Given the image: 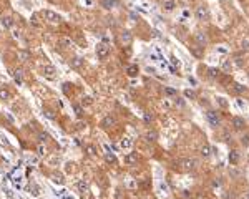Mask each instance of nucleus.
Listing matches in <instances>:
<instances>
[{"label": "nucleus", "instance_id": "26", "mask_svg": "<svg viewBox=\"0 0 249 199\" xmlns=\"http://www.w3.org/2000/svg\"><path fill=\"white\" fill-rule=\"evenodd\" d=\"M153 120H154V116L151 113H144V121H146V123H151Z\"/></svg>", "mask_w": 249, "mask_h": 199}, {"label": "nucleus", "instance_id": "7", "mask_svg": "<svg viewBox=\"0 0 249 199\" xmlns=\"http://www.w3.org/2000/svg\"><path fill=\"white\" fill-rule=\"evenodd\" d=\"M138 159H140L138 153H128V154L125 156V163H126V164H136Z\"/></svg>", "mask_w": 249, "mask_h": 199}, {"label": "nucleus", "instance_id": "9", "mask_svg": "<svg viewBox=\"0 0 249 199\" xmlns=\"http://www.w3.org/2000/svg\"><path fill=\"white\" fill-rule=\"evenodd\" d=\"M70 66H72V68H75V70L81 68V66H83V58H80V57L72 58V61H70Z\"/></svg>", "mask_w": 249, "mask_h": 199}, {"label": "nucleus", "instance_id": "27", "mask_svg": "<svg viewBox=\"0 0 249 199\" xmlns=\"http://www.w3.org/2000/svg\"><path fill=\"white\" fill-rule=\"evenodd\" d=\"M218 103H219V106H223V108H226V106H228V103H226V100H224L223 96H219V98H218Z\"/></svg>", "mask_w": 249, "mask_h": 199}, {"label": "nucleus", "instance_id": "40", "mask_svg": "<svg viewBox=\"0 0 249 199\" xmlns=\"http://www.w3.org/2000/svg\"><path fill=\"white\" fill-rule=\"evenodd\" d=\"M242 47H244V48H249V42H248V40H246V42H242Z\"/></svg>", "mask_w": 249, "mask_h": 199}, {"label": "nucleus", "instance_id": "23", "mask_svg": "<svg viewBox=\"0 0 249 199\" xmlns=\"http://www.w3.org/2000/svg\"><path fill=\"white\" fill-rule=\"evenodd\" d=\"M184 96L189 98V100H194V98H196V93H194L193 90H186V91H184Z\"/></svg>", "mask_w": 249, "mask_h": 199}, {"label": "nucleus", "instance_id": "28", "mask_svg": "<svg viewBox=\"0 0 249 199\" xmlns=\"http://www.w3.org/2000/svg\"><path fill=\"white\" fill-rule=\"evenodd\" d=\"M53 181L55 182H63V176L62 174H53Z\"/></svg>", "mask_w": 249, "mask_h": 199}, {"label": "nucleus", "instance_id": "33", "mask_svg": "<svg viewBox=\"0 0 249 199\" xmlns=\"http://www.w3.org/2000/svg\"><path fill=\"white\" fill-rule=\"evenodd\" d=\"M236 65L242 66V57H241V55H238V57H236Z\"/></svg>", "mask_w": 249, "mask_h": 199}, {"label": "nucleus", "instance_id": "38", "mask_svg": "<svg viewBox=\"0 0 249 199\" xmlns=\"http://www.w3.org/2000/svg\"><path fill=\"white\" fill-rule=\"evenodd\" d=\"M176 104H178V106H184V103H183L181 98H176Z\"/></svg>", "mask_w": 249, "mask_h": 199}, {"label": "nucleus", "instance_id": "19", "mask_svg": "<svg viewBox=\"0 0 249 199\" xmlns=\"http://www.w3.org/2000/svg\"><path fill=\"white\" fill-rule=\"evenodd\" d=\"M146 139H148V141H156V139H158V133L156 131H148L146 133Z\"/></svg>", "mask_w": 249, "mask_h": 199}, {"label": "nucleus", "instance_id": "6", "mask_svg": "<svg viewBox=\"0 0 249 199\" xmlns=\"http://www.w3.org/2000/svg\"><path fill=\"white\" fill-rule=\"evenodd\" d=\"M43 15H45V19H47L48 22H52V23H60V20H62V17H60L58 13H55V12H52V10H45Z\"/></svg>", "mask_w": 249, "mask_h": 199}, {"label": "nucleus", "instance_id": "13", "mask_svg": "<svg viewBox=\"0 0 249 199\" xmlns=\"http://www.w3.org/2000/svg\"><path fill=\"white\" fill-rule=\"evenodd\" d=\"M2 25L5 28H12L13 27V20L10 19V17H2Z\"/></svg>", "mask_w": 249, "mask_h": 199}, {"label": "nucleus", "instance_id": "8", "mask_svg": "<svg viewBox=\"0 0 249 199\" xmlns=\"http://www.w3.org/2000/svg\"><path fill=\"white\" fill-rule=\"evenodd\" d=\"M115 124H116V120L113 118V116H105L103 121H101V126L106 128V130H108V128H113Z\"/></svg>", "mask_w": 249, "mask_h": 199}, {"label": "nucleus", "instance_id": "15", "mask_svg": "<svg viewBox=\"0 0 249 199\" xmlns=\"http://www.w3.org/2000/svg\"><path fill=\"white\" fill-rule=\"evenodd\" d=\"M0 100H10V91L3 86H0Z\"/></svg>", "mask_w": 249, "mask_h": 199}, {"label": "nucleus", "instance_id": "16", "mask_svg": "<svg viewBox=\"0 0 249 199\" xmlns=\"http://www.w3.org/2000/svg\"><path fill=\"white\" fill-rule=\"evenodd\" d=\"M208 76L213 78V80L219 78V70H216V68H208Z\"/></svg>", "mask_w": 249, "mask_h": 199}, {"label": "nucleus", "instance_id": "14", "mask_svg": "<svg viewBox=\"0 0 249 199\" xmlns=\"http://www.w3.org/2000/svg\"><path fill=\"white\" fill-rule=\"evenodd\" d=\"M174 0H164V3H163V9L166 10V12H171L173 9H174Z\"/></svg>", "mask_w": 249, "mask_h": 199}, {"label": "nucleus", "instance_id": "3", "mask_svg": "<svg viewBox=\"0 0 249 199\" xmlns=\"http://www.w3.org/2000/svg\"><path fill=\"white\" fill-rule=\"evenodd\" d=\"M108 53H110V47L106 45V43H98L96 45V55H98V58H106L108 57Z\"/></svg>", "mask_w": 249, "mask_h": 199}, {"label": "nucleus", "instance_id": "34", "mask_svg": "<svg viewBox=\"0 0 249 199\" xmlns=\"http://www.w3.org/2000/svg\"><path fill=\"white\" fill-rule=\"evenodd\" d=\"M241 141H242V144H248L249 143V134H244V136L241 138Z\"/></svg>", "mask_w": 249, "mask_h": 199}, {"label": "nucleus", "instance_id": "4", "mask_svg": "<svg viewBox=\"0 0 249 199\" xmlns=\"http://www.w3.org/2000/svg\"><path fill=\"white\" fill-rule=\"evenodd\" d=\"M231 126H232V130H236V131H241V130H244V120L241 118V116H234L232 120H231Z\"/></svg>", "mask_w": 249, "mask_h": 199}, {"label": "nucleus", "instance_id": "31", "mask_svg": "<svg viewBox=\"0 0 249 199\" xmlns=\"http://www.w3.org/2000/svg\"><path fill=\"white\" fill-rule=\"evenodd\" d=\"M223 68H224L226 71H229V70H231V63L228 61V60H226V61H223Z\"/></svg>", "mask_w": 249, "mask_h": 199}, {"label": "nucleus", "instance_id": "10", "mask_svg": "<svg viewBox=\"0 0 249 199\" xmlns=\"http://www.w3.org/2000/svg\"><path fill=\"white\" fill-rule=\"evenodd\" d=\"M194 38H196V42H198L199 45H206V42H208V37H206L203 32H198V33L194 35Z\"/></svg>", "mask_w": 249, "mask_h": 199}, {"label": "nucleus", "instance_id": "35", "mask_svg": "<svg viewBox=\"0 0 249 199\" xmlns=\"http://www.w3.org/2000/svg\"><path fill=\"white\" fill-rule=\"evenodd\" d=\"M45 114H47V118H50V120H53V118H55V114L52 113L50 110H45Z\"/></svg>", "mask_w": 249, "mask_h": 199}, {"label": "nucleus", "instance_id": "36", "mask_svg": "<svg viewBox=\"0 0 249 199\" xmlns=\"http://www.w3.org/2000/svg\"><path fill=\"white\" fill-rule=\"evenodd\" d=\"M47 139H48V136H47V134H43V133H42V134H40V141L43 143V141H47Z\"/></svg>", "mask_w": 249, "mask_h": 199}, {"label": "nucleus", "instance_id": "30", "mask_svg": "<svg viewBox=\"0 0 249 199\" xmlns=\"http://www.w3.org/2000/svg\"><path fill=\"white\" fill-rule=\"evenodd\" d=\"M121 146H123V148H130V146H131V141L126 138V139H123V141H121Z\"/></svg>", "mask_w": 249, "mask_h": 199}, {"label": "nucleus", "instance_id": "29", "mask_svg": "<svg viewBox=\"0 0 249 199\" xmlns=\"http://www.w3.org/2000/svg\"><path fill=\"white\" fill-rule=\"evenodd\" d=\"M105 158H106V161H108V163H115V161H116V158H115V156H113V154H108V153H106V156H105Z\"/></svg>", "mask_w": 249, "mask_h": 199}, {"label": "nucleus", "instance_id": "18", "mask_svg": "<svg viewBox=\"0 0 249 199\" xmlns=\"http://www.w3.org/2000/svg\"><path fill=\"white\" fill-rule=\"evenodd\" d=\"M211 151H213V149H211L209 144H204V146L201 148V154L204 156V158H209V156H211Z\"/></svg>", "mask_w": 249, "mask_h": 199}, {"label": "nucleus", "instance_id": "32", "mask_svg": "<svg viewBox=\"0 0 249 199\" xmlns=\"http://www.w3.org/2000/svg\"><path fill=\"white\" fill-rule=\"evenodd\" d=\"M164 93H166V95H176V91H174L173 88H164Z\"/></svg>", "mask_w": 249, "mask_h": 199}, {"label": "nucleus", "instance_id": "11", "mask_svg": "<svg viewBox=\"0 0 249 199\" xmlns=\"http://www.w3.org/2000/svg\"><path fill=\"white\" fill-rule=\"evenodd\" d=\"M121 42H123V43H126V45H130V43L133 42L131 33H130V32H123V33H121Z\"/></svg>", "mask_w": 249, "mask_h": 199}, {"label": "nucleus", "instance_id": "39", "mask_svg": "<svg viewBox=\"0 0 249 199\" xmlns=\"http://www.w3.org/2000/svg\"><path fill=\"white\" fill-rule=\"evenodd\" d=\"M213 186H214V188H216V186H221V181L219 179H214V181H213Z\"/></svg>", "mask_w": 249, "mask_h": 199}, {"label": "nucleus", "instance_id": "25", "mask_svg": "<svg viewBox=\"0 0 249 199\" xmlns=\"http://www.w3.org/2000/svg\"><path fill=\"white\" fill-rule=\"evenodd\" d=\"M19 55H20V58H22V61H27V60H28V57H30L28 52H20Z\"/></svg>", "mask_w": 249, "mask_h": 199}, {"label": "nucleus", "instance_id": "37", "mask_svg": "<svg viewBox=\"0 0 249 199\" xmlns=\"http://www.w3.org/2000/svg\"><path fill=\"white\" fill-rule=\"evenodd\" d=\"M32 22H33L35 25H38V17H37V15H32Z\"/></svg>", "mask_w": 249, "mask_h": 199}, {"label": "nucleus", "instance_id": "41", "mask_svg": "<svg viewBox=\"0 0 249 199\" xmlns=\"http://www.w3.org/2000/svg\"><path fill=\"white\" fill-rule=\"evenodd\" d=\"M248 199H249V191H248Z\"/></svg>", "mask_w": 249, "mask_h": 199}, {"label": "nucleus", "instance_id": "17", "mask_svg": "<svg viewBox=\"0 0 249 199\" xmlns=\"http://www.w3.org/2000/svg\"><path fill=\"white\" fill-rule=\"evenodd\" d=\"M101 7L106 10H111L113 7H115V0H103L101 2Z\"/></svg>", "mask_w": 249, "mask_h": 199}, {"label": "nucleus", "instance_id": "2", "mask_svg": "<svg viewBox=\"0 0 249 199\" xmlns=\"http://www.w3.org/2000/svg\"><path fill=\"white\" fill-rule=\"evenodd\" d=\"M206 118H208V121H209V124L213 126V128H218V126H219L221 120H219V114L216 113V111H213V110L206 111Z\"/></svg>", "mask_w": 249, "mask_h": 199}, {"label": "nucleus", "instance_id": "24", "mask_svg": "<svg viewBox=\"0 0 249 199\" xmlns=\"http://www.w3.org/2000/svg\"><path fill=\"white\" fill-rule=\"evenodd\" d=\"M73 108H75V113H77V116H81V114H83V108H81L80 104H73Z\"/></svg>", "mask_w": 249, "mask_h": 199}, {"label": "nucleus", "instance_id": "12", "mask_svg": "<svg viewBox=\"0 0 249 199\" xmlns=\"http://www.w3.org/2000/svg\"><path fill=\"white\" fill-rule=\"evenodd\" d=\"M229 161H231V164H238V163H239V153L232 149V151L229 153Z\"/></svg>", "mask_w": 249, "mask_h": 199}, {"label": "nucleus", "instance_id": "20", "mask_svg": "<svg viewBox=\"0 0 249 199\" xmlns=\"http://www.w3.org/2000/svg\"><path fill=\"white\" fill-rule=\"evenodd\" d=\"M128 75H130V76H136V75H138V66H134V65L128 66Z\"/></svg>", "mask_w": 249, "mask_h": 199}, {"label": "nucleus", "instance_id": "21", "mask_svg": "<svg viewBox=\"0 0 249 199\" xmlns=\"http://www.w3.org/2000/svg\"><path fill=\"white\" fill-rule=\"evenodd\" d=\"M43 71H45V75L53 76V73H55V68H53V66H50V65H47L45 68H43Z\"/></svg>", "mask_w": 249, "mask_h": 199}, {"label": "nucleus", "instance_id": "5", "mask_svg": "<svg viewBox=\"0 0 249 199\" xmlns=\"http://www.w3.org/2000/svg\"><path fill=\"white\" fill-rule=\"evenodd\" d=\"M183 166V169L184 171H193L194 168H196V159H191V158H186V159H181V163H179Z\"/></svg>", "mask_w": 249, "mask_h": 199}, {"label": "nucleus", "instance_id": "1", "mask_svg": "<svg viewBox=\"0 0 249 199\" xmlns=\"http://www.w3.org/2000/svg\"><path fill=\"white\" fill-rule=\"evenodd\" d=\"M196 19L199 22H208L209 20V10H208L206 5H199L196 9Z\"/></svg>", "mask_w": 249, "mask_h": 199}, {"label": "nucleus", "instance_id": "22", "mask_svg": "<svg viewBox=\"0 0 249 199\" xmlns=\"http://www.w3.org/2000/svg\"><path fill=\"white\" fill-rule=\"evenodd\" d=\"M234 91L236 93H244L246 91V86H242L241 83H234Z\"/></svg>", "mask_w": 249, "mask_h": 199}]
</instances>
